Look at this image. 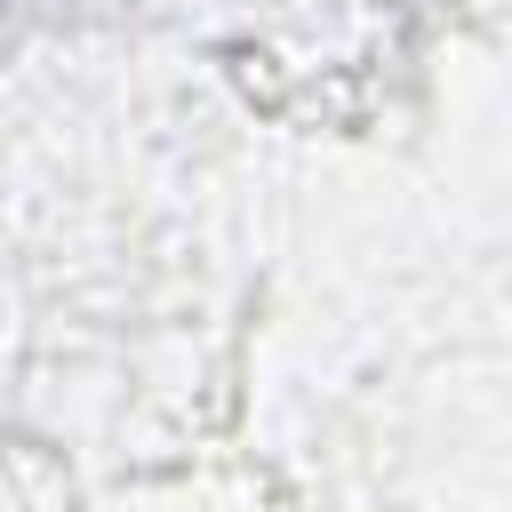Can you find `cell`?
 <instances>
[{
	"mask_svg": "<svg viewBox=\"0 0 512 512\" xmlns=\"http://www.w3.org/2000/svg\"><path fill=\"white\" fill-rule=\"evenodd\" d=\"M0 8H8V0H0Z\"/></svg>",
	"mask_w": 512,
	"mask_h": 512,
	"instance_id": "1",
	"label": "cell"
}]
</instances>
